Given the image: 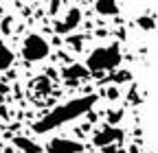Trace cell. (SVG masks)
<instances>
[{
	"label": "cell",
	"instance_id": "9c48e42d",
	"mask_svg": "<svg viewBox=\"0 0 158 153\" xmlns=\"http://www.w3.org/2000/svg\"><path fill=\"white\" fill-rule=\"evenodd\" d=\"M94 9H97V13H101V15H116L118 13L116 0H97Z\"/></svg>",
	"mask_w": 158,
	"mask_h": 153
},
{
	"label": "cell",
	"instance_id": "6da1fadb",
	"mask_svg": "<svg viewBox=\"0 0 158 153\" xmlns=\"http://www.w3.org/2000/svg\"><path fill=\"white\" fill-rule=\"evenodd\" d=\"M97 103V94H86V96H79V99H73V101H66L64 105H59L55 109H51L44 118H40L35 125H33V131L35 133H46L51 129H57L59 125L64 123H70L79 116H84L86 112H90Z\"/></svg>",
	"mask_w": 158,
	"mask_h": 153
},
{
	"label": "cell",
	"instance_id": "9a60e30c",
	"mask_svg": "<svg viewBox=\"0 0 158 153\" xmlns=\"http://www.w3.org/2000/svg\"><path fill=\"white\" fill-rule=\"evenodd\" d=\"M130 76H132V74H130L127 70H123V72L114 74V76H112V81H114V83H121V81H130Z\"/></svg>",
	"mask_w": 158,
	"mask_h": 153
},
{
	"label": "cell",
	"instance_id": "277c9868",
	"mask_svg": "<svg viewBox=\"0 0 158 153\" xmlns=\"http://www.w3.org/2000/svg\"><path fill=\"white\" fill-rule=\"evenodd\" d=\"M123 140V131L118 129V127H114V125H106V127H101L94 136H92V142H94V147H101V149H106L108 144H112V142H121Z\"/></svg>",
	"mask_w": 158,
	"mask_h": 153
},
{
	"label": "cell",
	"instance_id": "7c38bea8",
	"mask_svg": "<svg viewBox=\"0 0 158 153\" xmlns=\"http://www.w3.org/2000/svg\"><path fill=\"white\" fill-rule=\"evenodd\" d=\"M68 44L73 46V50H75V53H79V50H81V46H84V35H75V37H68Z\"/></svg>",
	"mask_w": 158,
	"mask_h": 153
},
{
	"label": "cell",
	"instance_id": "d6986e66",
	"mask_svg": "<svg viewBox=\"0 0 158 153\" xmlns=\"http://www.w3.org/2000/svg\"><path fill=\"white\" fill-rule=\"evenodd\" d=\"M108 153H127L125 149H114V151H108Z\"/></svg>",
	"mask_w": 158,
	"mask_h": 153
},
{
	"label": "cell",
	"instance_id": "ac0fdd59",
	"mask_svg": "<svg viewBox=\"0 0 158 153\" xmlns=\"http://www.w3.org/2000/svg\"><path fill=\"white\" fill-rule=\"evenodd\" d=\"M108 96H110V99H116V96H118V90H116V88H110V90H108Z\"/></svg>",
	"mask_w": 158,
	"mask_h": 153
},
{
	"label": "cell",
	"instance_id": "8fae6325",
	"mask_svg": "<svg viewBox=\"0 0 158 153\" xmlns=\"http://www.w3.org/2000/svg\"><path fill=\"white\" fill-rule=\"evenodd\" d=\"M138 26H143L145 31H154V29H156L154 15H143V18H138Z\"/></svg>",
	"mask_w": 158,
	"mask_h": 153
},
{
	"label": "cell",
	"instance_id": "4fadbf2b",
	"mask_svg": "<svg viewBox=\"0 0 158 153\" xmlns=\"http://www.w3.org/2000/svg\"><path fill=\"white\" fill-rule=\"evenodd\" d=\"M121 118H123V109H110V112H108V120H110V125H116Z\"/></svg>",
	"mask_w": 158,
	"mask_h": 153
},
{
	"label": "cell",
	"instance_id": "5b68a950",
	"mask_svg": "<svg viewBox=\"0 0 158 153\" xmlns=\"http://www.w3.org/2000/svg\"><path fill=\"white\" fill-rule=\"evenodd\" d=\"M79 22H81V11H79L77 7H73L68 13H66V18L64 20H59V22H55V33H59V35H68L70 31H75L77 26H79Z\"/></svg>",
	"mask_w": 158,
	"mask_h": 153
},
{
	"label": "cell",
	"instance_id": "2e32d148",
	"mask_svg": "<svg viewBox=\"0 0 158 153\" xmlns=\"http://www.w3.org/2000/svg\"><path fill=\"white\" fill-rule=\"evenodd\" d=\"M59 5H62L59 0H53L51 7H48V13H51V15H55V13H57V9H59Z\"/></svg>",
	"mask_w": 158,
	"mask_h": 153
},
{
	"label": "cell",
	"instance_id": "7a4b0ae2",
	"mask_svg": "<svg viewBox=\"0 0 158 153\" xmlns=\"http://www.w3.org/2000/svg\"><path fill=\"white\" fill-rule=\"evenodd\" d=\"M121 66V50H118V44H110L106 48H97L90 53V57L86 59V68L90 74H103L110 72L114 68Z\"/></svg>",
	"mask_w": 158,
	"mask_h": 153
},
{
	"label": "cell",
	"instance_id": "52a82bcc",
	"mask_svg": "<svg viewBox=\"0 0 158 153\" xmlns=\"http://www.w3.org/2000/svg\"><path fill=\"white\" fill-rule=\"evenodd\" d=\"M62 74H64V79H68L70 81V85H75V81H79V79H88V68L86 66H79V64H70V66H64V70H62Z\"/></svg>",
	"mask_w": 158,
	"mask_h": 153
},
{
	"label": "cell",
	"instance_id": "e0dca14e",
	"mask_svg": "<svg viewBox=\"0 0 158 153\" xmlns=\"http://www.w3.org/2000/svg\"><path fill=\"white\" fill-rule=\"evenodd\" d=\"M9 29H11V18H5L2 20V33H11Z\"/></svg>",
	"mask_w": 158,
	"mask_h": 153
},
{
	"label": "cell",
	"instance_id": "30bf717a",
	"mask_svg": "<svg viewBox=\"0 0 158 153\" xmlns=\"http://www.w3.org/2000/svg\"><path fill=\"white\" fill-rule=\"evenodd\" d=\"M11 64H13V53H11V48H9L5 42H0V72H5Z\"/></svg>",
	"mask_w": 158,
	"mask_h": 153
},
{
	"label": "cell",
	"instance_id": "ba28073f",
	"mask_svg": "<svg viewBox=\"0 0 158 153\" xmlns=\"http://www.w3.org/2000/svg\"><path fill=\"white\" fill-rule=\"evenodd\" d=\"M13 144H15L18 149H22V153H42L40 144L31 142V140L24 138V136H15V138H13Z\"/></svg>",
	"mask_w": 158,
	"mask_h": 153
},
{
	"label": "cell",
	"instance_id": "3957f363",
	"mask_svg": "<svg viewBox=\"0 0 158 153\" xmlns=\"http://www.w3.org/2000/svg\"><path fill=\"white\" fill-rule=\"evenodd\" d=\"M22 57L27 61H42L48 57V42L42 35H29L22 42Z\"/></svg>",
	"mask_w": 158,
	"mask_h": 153
},
{
	"label": "cell",
	"instance_id": "8992f818",
	"mask_svg": "<svg viewBox=\"0 0 158 153\" xmlns=\"http://www.w3.org/2000/svg\"><path fill=\"white\" fill-rule=\"evenodd\" d=\"M46 151L48 153H81L84 144H79L75 140H68V138H55V140L48 142Z\"/></svg>",
	"mask_w": 158,
	"mask_h": 153
},
{
	"label": "cell",
	"instance_id": "5bb4252c",
	"mask_svg": "<svg viewBox=\"0 0 158 153\" xmlns=\"http://www.w3.org/2000/svg\"><path fill=\"white\" fill-rule=\"evenodd\" d=\"M35 88H37V92H48V90H51L48 76H42V79H37V81H35Z\"/></svg>",
	"mask_w": 158,
	"mask_h": 153
}]
</instances>
